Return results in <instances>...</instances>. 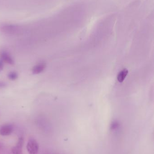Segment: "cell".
I'll return each mask as SVG.
<instances>
[{"mask_svg":"<svg viewBox=\"0 0 154 154\" xmlns=\"http://www.w3.org/2000/svg\"><path fill=\"white\" fill-rule=\"evenodd\" d=\"M19 30V26L14 24H3L0 26V31L6 34H15Z\"/></svg>","mask_w":154,"mask_h":154,"instance_id":"obj_1","label":"cell"},{"mask_svg":"<svg viewBox=\"0 0 154 154\" xmlns=\"http://www.w3.org/2000/svg\"><path fill=\"white\" fill-rule=\"evenodd\" d=\"M27 151L29 154H38L39 151V143L33 138H30L27 143Z\"/></svg>","mask_w":154,"mask_h":154,"instance_id":"obj_2","label":"cell"},{"mask_svg":"<svg viewBox=\"0 0 154 154\" xmlns=\"http://www.w3.org/2000/svg\"><path fill=\"white\" fill-rule=\"evenodd\" d=\"M13 129V126L11 124H4L0 126V135L3 136L9 135L12 134Z\"/></svg>","mask_w":154,"mask_h":154,"instance_id":"obj_3","label":"cell"},{"mask_svg":"<svg viewBox=\"0 0 154 154\" xmlns=\"http://www.w3.org/2000/svg\"><path fill=\"white\" fill-rule=\"evenodd\" d=\"M0 58L2 59L4 63H8L9 65H13L15 64V61L12 55L7 51H3L0 53Z\"/></svg>","mask_w":154,"mask_h":154,"instance_id":"obj_4","label":"cell"},{"mask_svg":"<svg viewBox=\"0 0 154 154\" xmlns=\"http://www.w3.org/2000/svg\"><path fill=\"white\" fill-rule=\"evenodd\" d=\"M24 139L23 137H20L18 139V142L16 146L12 149L13 154H23L22 149L24 145Z\"/></svg>","mask_w":154,"mask_h":154,"instance_id":"obj_5","label":"cell"},{"mask_svg":"<svg viewBox=\"0 0 154 154\" xmlns=\"http://www.w3.org/2000/svg\"><path fill=\"white\" fill-rule=\"evenodd\" d=\"M46 63H37L33 68L32 71L33 74H40L42 73L46 68Z\"/></svg>","mask_w":154,"mask_h":154,"instance_id":"obj_6","label":"cell"},{"mask_svg":"<svg viewBox=\"0 0 154 154\" xmlns=\"http://www.w3.org/2000/svg\"><path fill=\"white\" fill-rule=\"evenodd\" d=\"M128 70L127 69H124L122 71L119 73L118 74V77H117V79L118 81L120 82H123L124 81V79L126 78V77L127 76L128 74Z\"/></svg>","mask_w":154,"mask_h":154,"instance_id":"obj_7","label":"cell"},{"mask_svg":"<svg viewBox=\"0 0 154 154\" xmlns=\"http://www.w3.org/2000/svg\"><path fill=\"white\" fill-rule=\"evenodd\" d=\"M0 154H10L7 147L1 142H0Z\"/></svg>","mask_w":154,"mask_h":154,"instance_id":"obj_8","label":"cell"},{"mask_svg":"<svg viewBox=\"0 0 154 154\" xmlns=\"http://www.w3.org/2000/svg\"><path fill=\"white\" fill-rule=\"evenodd\" d=\"M7 77L10 80L14 81V80H16V79L18 78V73H16L15 71H12V72H10L8 74Z\"/></svg>","mask_w":154,"mask_h":154,"instance_id":"obj_9","label":"cell"},{"mask_svg":"<svg viewBox=\"0 0 154 154\" xmlns=\"http://www.w3.org/2000/svg\"><path fill=\"white\" fill-rule=\"evenodd\" d=\"M7 86V84L6 82L0 81V89L6 88Z\"/></svg>","mask_w":154,"mask_h":154,"instance_id":"obj_10","label":"cell"},{"mask_svg":"<svg viewBox=\"0 0 154 154\" xmlns=\"http://www.w3.org/2000/svg\"><path fill=\"white\" fill-rule=\"evenodd\" d=\"M118 127H119V124H118V123H117V122H114L112 124L111 129L112 130H115V129L118 128Z\"/></svg>","mask_w":154,"mask_h":154,"instance_id":"obj_11","label":"cell"},{"mask_svg":"<svg viewBox=\"0 0 154 154\" xmlns=\"http://www.w3.org/2000/svg\"><path fill=\"white\" fill-rule=\"evenodd\" d=\"M4 62L0 58V72L3 70L4 69Z\"/></svg>","mask_w":154,"mask_h":154,"instance_id":"obj_12","label":"cell"}]
</instances>
